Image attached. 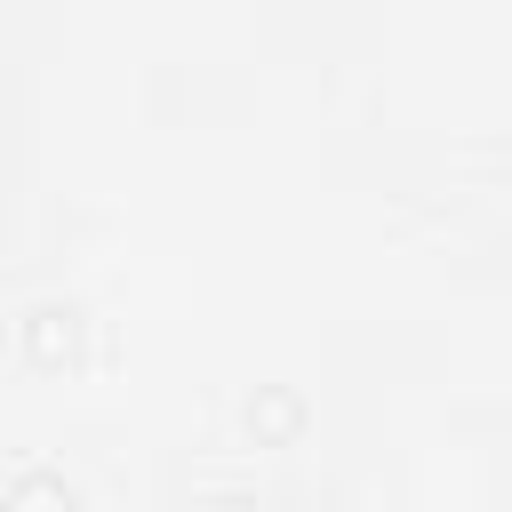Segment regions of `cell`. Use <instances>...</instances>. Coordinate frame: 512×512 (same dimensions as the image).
Wrapping results in <instances>:
<instances>
[{
	"label": "cell",
	"mask_w": 512,
	"mask_h": 512,
	"mask_svg": "<svg viewBox=\"0 0 512 512\" xmlns=\"http://www.w3.org/2000/svg\"><path fill=\"white\" fill-rule=\"evenodd\" d=\"M24 360H40V368H72V360H80V312H72V304H40V312H24Z\"/></svg>",
	"instance_id": "obj_1"
},
{
	"label": "cell",
	"mask_w": 512,
	"mask_h": 512,
	"mask_svg": "<svg viewBox=\"0 0 512 512\" xmlns=\"http://www.w3.org/2000/svg\"><path fill=\"white\" fill-rule=\"evenodd\" d=\"M248 432H256V448H288L304 432V400L296 392H256L248 400Z\"/></svg>",
	"instance_id": "obj_2"
},
{
	"label": "cell",
	"mask_w": 512,
	"mask_h": 512,
	"mask_svg": "<svg viewBox=\"0 0 512 512\" xmlns=\"http://www.w3.org/2000/svg\"><path fill=\"white\" fill-rule=\"evenodd\" d=\"M8 504H72V488H64V480H16Z\"/></svg>",
	"instance_id": "obj_3"
}]
</instances>
